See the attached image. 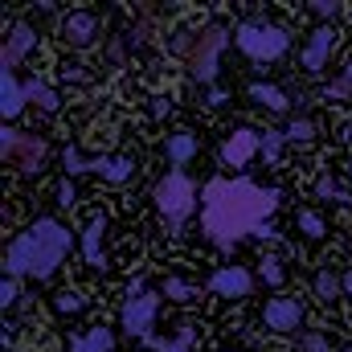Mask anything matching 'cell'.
Returning a JSON list of instances; mask_svg holds the SVG:
<instances>
[{"instance_id": "obj_1", "label": "cell", "mask_w": 352, "mask_h": 352, "mask_svg": "<svg viewBox=\"0 0 352 352\" xmlns=\"http://www.w3.org/2000/svg\"><path fill=\"white\" fill-rule=\"evenodd\" d=\"M278 209V188H263L246 176L238 180H209L201 197V226L217 250H234L246 234L266 238V217Z\"/></svg>"}, {"instance_id": "obj_2", "label": "cell", "mask_w": 352, "mask_h": 352, "mask_svg": "<svg viewBox=\"0 0 352 352\" xmlns=\"http://www.w3.org/2000/svg\"><path fill=\"white\" fill-rule=\"evenodd\" d=\"M70 250V230L54 217H37L25 234H16V242L4 254L8 278H50Z\"/></svg>"}, {"instance_id": "obj_3", "label": "cell", "mask_w": 352, "mask_h": 352, "mask_svg": "<svg viewBox=\"0 0 352 352\" xmlns=\"http://www.w3.org/2000/svg\"><path fill=\"white\" fill-rule=\"evenodd\" d=\"M234 37H238V50L246 58H254V62H274V58H283L291 50L287 29L270 25V21H242Z\"/></svg>"}, {"instance_id": "obj_4", "label": "cell", "mask_w": 352, "mask_h": 352, "mask_svg": "<svg viewBox=\"0 0 352 352\" xmlns=\"http://www.w3.org/2000/svg\"><path fill=\"white\" fill-rule=\"evenodd\" d=\"M152 201H156V209L164 213V221H168L173 230H180V226L192 217V209H197V184L184 173H168L156 184Z\"/></svg>"}, {"instance_id": "obj_5", "label": "cell", "mask_w": 352, "mask_h": 352, "mask_svg": "<svg viewBox=\"0 0 352 352\" xmlns=\"http://www.w3.org/2000/svg\"><path fill=\"white\" fill-rule=\"evenodd\" d=\"M156 311H160V295L156 291H148L144 283H135L131 291H127V303H123V311H119V324H123V332L131 336V340H152V320H156Z\"/></svg>"}, {"instance_id": "obj_6", "label": "cell", "mask_w": 352, "mask_h": 352, "mask_svg": "<svg viewBox=\"0 0 352 352\" xmlns=\"http://www.w3.org/2000/svg\"><path fill=\"white\" fill-rule=\"evenodd\" d=\"M226 41H230L226 25H205V29H201L197 50H192V58H188V70H192L197 82H213V78H217V58H221Z\"/></svg>"}, {"instance_id": "obj_7", "label": "cell", "mask_w": 352, "mask_h": 352, "mask_svg": "<svg viewBox=\"0 0 352 352\" xmlns=\"http://www.w3.org/2000/svg\"><path fill=\"white\" fill-rule=\"evenodd\" d=\"M0 156H4L8 164H16L21 173H37V168L45 164L50 148H45L41 135H29V131H4V135H0Z\"/></svg>"}, {"instance_id": "obj_8", "label": "cell", "mask_w": 352, "mask_h": 352, "mask_svg": "<svg viewBox=\"0 0 352 352\" xmlns=\"http://www.w3.org/2000/svg\"><path fill=\"white\" fill-rule=\"evenodd\" d=\"M62 164H66V173L74 176V173H94V176H102V180H111V184H123L127 176L135 173V164L127 160V156H102V160H82L74 148H66V156H62Z\"/></svg>"}, {"instance_id": "obj_9", "label": "cell", "mask_w": 352, "mask_h": 352, "mask_svg": "<svg viewBox=\"0 0 352 352\" xmlns=\"http://www.w3.org/2000/svg\"><path fill=\"white\" fill-rule=\"evenodd\" d=\"M254 152H263V135L250 131V127H238V131L226 135V144H221V164H226V168H246Z\"/></svg>"}, {"instance_id": "obj_10", "label": "cell", "mask_w": 352, "mask_h": 352, "mask_svg": "<svg viewBox=\"0 0 352 352\" xmlns=\"http://www.w3.org/2000/svg\"><path fill=\"white\" fill-rule=\"evenodd\" d=\"M263 320L270 332H295L303 324V307H299V299H270L263 307Z\"/></svg>"}, {"instance_id": "obj_11", "label": "cell", "mask_w": 352, "mask_h": 352, "mask_svg": "<svg viewBox=\"0 0 352 352\" xmlns=\"http://www.w3.org/2000/svg\"><path fill=\"white\" fill-rule=\"evenodd\" d=\"M33 45H37V33H33V25L16 21V25L8 29V45H4V54H0V66H4V70H16V66H21V58H25Z\"/></svg>"}, {"instance_id": "obj_12", "label": "cell", "mask_w": 352, "mask_h": 352, "mask_svg": "<svg viewBox=\"0 0 352 352\" xmlns=\"http://www.w3.org/2000/svg\"><path fill=\"white\" fill-rule=\"evenodd\" d=\"M336 25H320L316 33H311V41H307V50H303V66L311 70V74H320L324 66H328V54H332V45H336Z\"/></svg>"}, {"instance_id": "obj_13", "label": "cell", "mask_w": 352, "mask_h": 352, "mask_svg": "<svg viewBox=\"0 0 352 352\" xmlns=\"http://www.w3.org/2000/svg\"><path fill=\"white\" fill-rule=\"evenodd\" d=\"M94 37H98V16H94V12H70V16L62 21V41H66V45H78V50H82Z\"/></svg>"}, {"instance_id": "obj_14", "label": "cell", "mask_w": 352, "mask_h": 352, "mask_svg": "<svg viewBox=\"0 0 352 352\" xmlns=\"http://www.w3.org/2000/svg\"><path fill=\"white\" fill-rule=\"evenodd\" d=\"M209 287L217 291V295H250V287H254V278H250V270L246 266H221L213 278H209Z\"/></svg>"}, {"instance_id": "obj_15", "label": "cell", "mask_w": 352, "mask_h": 352, "mask_svg": "<svg viewBox=\"0 0 352 352\" xmlns=\"http://www.w3.org/2000/svg\"><path fill=\"white\" fill-rule=\"evenodd\" d=\"M25 102H29L25 82H16L12 70H0V115H4V119H16V115L25 111Z\"/></svg>"}, {"instance_id": "obj_16", "label": "cell", "mask_w": 352, "mask_h": 352, "mask_svg": "<svg viewBox=\"0 0 352 352\" xmlns=\"http://www.w3.org/2000/svg\"><path fill=\"white\" fill-rule=\"evenodd\" d=\"M102 234H107V217L94 213L87 221V234H82V254L90 266H102Z\"/></svg>"}, {"instance_id": "obj_17", "label": "cell", "mask_w": 352, "mask_h": 352, "mask_svg": "<svg viewBox=\"0 0 352 352\" xmlns=\"http://www.w3.org/2000/svg\"><path fill=\"white\" fill-rule=\"evenodd\" d=\"M115 349V332L111 328H90L87 336H74L70 352H111Z\"/></svg>"}, {"instance_id": "obj_18", "label": "cell", "mask_w": 352, "mask_h": 352, "mask_svg": "<svg viewBox=\"0 0 352 352\" xmlns=\"http://www.w3.org/2000/svg\"><path fill=\"white\" fill-rule=\"evenodd\" d=\"M250 98H254L258 107H266V111H287V107H291L287 90L270 87V82H254V87H250Z\"/></svg>"}, {"instance_id": "obj_19", "label": "cell", "mask_w": 352, "mask_h": 352, "mask_svg": "<svg viewBox=\"0 0 352 352\" xmlns=\"http://www.w3.org/2000/svg\"><path fill=\"white\" fill-rule=\"evenodd\" d=\"M197 156V135L192 131H173L168 135V160L173 164H188Z\"/></svg>"}, {"instance_id": "obj_20", "label": "cell", "mask_w": 352, "mask_h": 352, "mask_svg": "<svg viewBox=\"0 0 352 352\" xmlns=\"http://www.w3.org/2000/svg\"><path fill=\"white\" fill-rule=\"evenodd\" d=\"M25 94H29V102H37L41 111H58V107H62L58 90H50L45 82H37V78H29V82H25Z\"/></svg>"}, {"instance_id": "obj_21", "label": "cell", "mask_w": 352, "mask_h": 352, "mask_svg": "<svg viewBox=\"0 0 352 352\" xmlns=\"http://www.w3.org/2000/svg\"><path fill=\"white\" fill-rule=\"evenodd\" d=\"M192 336H197L192 328H180V332H176V340H160V336H152V340H148V349H156V352H188V349H192Z\"/></svg>"}, {"instance_id": "obj_22", "label": "cell", "mask_w": 352, "mask_h": 352, "mask_svg": "<svg viewBox=\"0 0 352 352\" xmlns=\"http://www.w3.org/2000/svg\"><path fill=\"white\" fill-rule=\"evenodd\" d=\"M197 37H201L197 29H176L173 41H168V54H176V58H184V62H188V58H192V50H197Z\"/></svg>"}, {"instance_id": "obj_23", "label": "cell", "mask_w": 352, "mask_h": 352, "mask_svg": "<svg viewBox=\"0 0 352 352\" xmlns=\"http://www.w3.org/2000/svg\"><path fill=\"white\" fill-rule=\"evenodd\" d=\"M340 291H344V278H336L332 270H320V274H316V295H320L324 303H332Z\"/></svg>"}, {"instance_id": "obj_24", "label": "cell", "mask_w": 352, "mask_h": 352, "mask_svg": "<svg viewBox=\"0 0 352 352\" xmlns=\"http://www.w3.org/2000/svg\"><path fill=\"white\" fill-rule=\"evenodd\" d=\"M295 226H299V230H303L307 238H324V234H328V226H324V217H320L316 209H299Z\"/></svg>"}, {"instance_id": "obj_25", "label": "cell", "mask_w": 352, "mask_h": 352, "mask_svg": "<svg viewBox=\"0 0 352 352\" xmlns=\"http://www.w3.org/2000/svg\"><path fill=\"white\" fill-rule=\"evenodd\" d=\"M283 135H287L291 144H311V140H316V123H311V119H291Z\"/></svg>"}, {"instance_id": "obj_26", "label": "cell", "mask_w": 352, "mask_h": 352, "mask_svg": "<svg viewBox=\"0 0 352 352\" xmlns=\"http://www.w3.org/2000/svg\"><path fill=\"white\" fill-rule=\"evenodd\" d=\"M82 303H87V299H82V295H78V291H70V287H66V291H58V295H54V307H58V311H62V316H74V311H82Z\"/></svg>"}, {"instance_id": "obj_27", "label": "cell", "mask_w": 352, "mask_h": 352, "mask_svg": "<svg viewBox=\"0 0 352 352\" xmlns=\"http://www.w3.org/2000/svg\"><path fill=\"white\" fill-rule=\"evenodd\" d=\"M258 274H263V283H270V287H283V283H287V270H283V258H263V266H258Z\"/></svg>"}, {"instance_id": "obj_28", "label": "cell", "mask_w": 352, "mask_h": 352, "mask_svg": "<svg viewBox=\"0 0 352 352\" xmlns=\"http://www.w3.org/2000/svg\"><path fill=\"white\" fill-rule=\"evenodd\" d=\"M316 197H320V201H349V192H344L332 176H320V180H316Z\"/></svg>"}, {"instance_id": "obj_29", "label": "cell", "mask_w": 352, "mask_h": 352, "mask_svg": "<svg viewBox=\"0 0 352 352\" xmlns=\"http://www.w3.org/2000/svg\"><path fill=\"white\" fill-rule=\"evenodd\" d=\"M164 295L176 299V303H188V299H192V287H188L184 278H168V283H164Z\"/></svg>"}, {"instance_id": "obj_30", "label": "cell", "mask_w": 352, "mask_h": 352, "mask_svg": "<svg viewBox=\"0 0 352 352\" xmlns=\"http://www.w3.org/2000/svg\"><path fill=\"white\" fill-rule=\"evenodd\" d=\"M283 140H287L283 131H266V135H263V156H266V160H278V148H283Z\"/></svg>"}, {"instance_id": "obj_31", "label": "cell", "mask_w": 352, "mask_h": 352, "mask_svg": "<svg viewBox=\"0 0 352 352\" xmlns=\"http://www.w3.org/2000/svg\"><path fill=\"white\" fill-rule=\"evenodd\" d=\"M16 295H21V278H4L0 283V307H12Z\"/></svg>"}, {"instance_id": "obj_32", "label": "cell", "mask_w": 352, "mask_h": 352, "mask_svg": "<svg viewBox=\"0 0 352 352\" xmlns=\"http://www.w3.org/2000/svg\"><path fill=\"white\" fill-rule=\"evenodd\" d=\"M303 352H332V344H328L324 332H307L303 336Z\"/></svg>"}, {"instance_id": "obj_33", "label": "cell", "mask_w": 352, "mask_h": 352, "mask_svg": "<svg viewBox=\"0 0 352 352\" xmlns=\"http://www.w3.org/2000/svg\"><path fill=\"white\" fill-rule=\"evenodd\" d=\"M349 94H352L349 78H336V82H328V87H324V98H349Z\"/></svg>"}, {"instance_id": "obj_34", "label": "cell", "mask_w": 352, "mask_h": 352, "mask_svg": "<svg viewBox=\"0 0 352 352\" xmlns=\"http://www.w3.org/2000/svg\"><path fill=\"white\" fill-rule=\"evenodd\" d=\"M311 12L328 21V16H336V12H340V4H336V0H311Z\"/></svg>"}, {"instance_id": "obj_35", "label": "cell", "mask_w": 352, "mask_h": 352, "mask_svg": "<svg viewBox=\"0 0 352 352\" xmlns=\"http://www.w3.org/2000/svg\"><path fill=\"white\" fill-rule=\"evenodd\" d=\"M74 201H78V192H74V184H70V180H62V184H58V205H66V209H70Z\"/></svg>"}, {"instance_id": "obj_36", "label": "cell", "mask_w": 352, "mask_h": 352, "mask_svg": "<svg viewBox=\"0 0 352 352\" xmlns=\"http://www.w3.org/2000/svg\"><path fill=\"white\" fill-rule=\"evenodd\" d=\"M62 74H66V78H70V82H87V70H82V66H66V70H62Z\"/></svg>"}, {"instance_id": "obj_37", "label": "cell", "mask_w": 352, "mask_h": 352, "mask_svg": "<svg viewBox=\"0 0 352 352\" xmlns=\"http://www.w3.org/2000/svg\"><path fill=\"white\" fill-rule=\"evenodd\" d=\"M344 291H349V295H352V270H349V274H344Z\"/></svg>"}, {"instance_id": "obj_38", "label": "cell", "mask_w": 352, "mask_h": 352, "mask_svg": "<svg viewBox=\"0 0 352 352\" xmlns=\"http://www.w3.org/2000/svg\"><path fill=\"white\" fill-rule=\"evenodd\" d=\"M344 78H349V82H352V62H349V66H344Z\"/></svg>"}, {"instance_id": "obj_39", "label": "cell", "mask_w": 352, "mask_h": 352, "mask_svg": "<svg viewBox=\"0 0 352 352\" xmlns=\"http://www.w3.org/2000/svg\"><path fill=\"white\" fill-rule=\"evenodd\" d=\"M344 352H352V349H344Z\"/></svg>"}]
</instances>
